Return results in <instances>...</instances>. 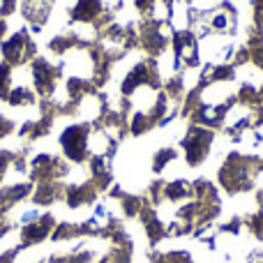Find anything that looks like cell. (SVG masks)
I'll return each mask as SVG.
<instances>
[{"instance_id": "cell-1", "label": "cell", "mask_w": 263, "mask_h": 263, "mask_svg": "<svg viewBox=\"0 0 263 263\" xmlns=\"http://www.w3.org/2000/svg\"><path fill=\"white\" fill-rule=\"evenodd\" d=\"M210 141H213V134H210V132H205V129L192 127L190 132H187L182 145H185V155H187L190 166H199V164L203 162L205 153H208Z\"/></svg>"}, {"instance_id": "cell-2", "label": "cell", "mask_w": 263, "mask_h": 263, "mask_svg": "<svg viewBox=\"0 0 263 263\" xmlns=\"http://www.w3.org/2000/svg\"><path fill=\"white\" fill-rule=\"evenodd\" d=\"M3 53L12 65H18V63H26L28 58H32V53H35V44H32V40L28 37V32L18 30L12 40L5 42Z\"/></svg>"}, {"instance_id": "cell-3", "label": "cell", "mask_w": 263, "mask_h": 263, "mask_svg": "<svg viewBox=\"0 0 263 263\" xmlns=\"http://www.w3.org/2000/svg\"><path fill=\"white\" fill-rule=\"evenodd\" d=\"M155 3H157V0H134L136 9H139L141 14H150V12H153Z\"/></svg>"}, {"instance_id": "cell-4", "label": "cell", "mask_w": 263, "mask_h": 263, "mask_svg": "<svg viewBox=\"0 0 263 263\" xmlns=\"http://www.w3.org/2000/svg\"><path fill=\"white\" fill-rule=\"evenodd\" d=\"M5 30H7V23H5V18H0V40L5 37Z\"/></svg>"}, {"instance_id": "cell-5", "label": "cell", "mask_w": 263, "mask_h": 263, "mask_svg": "<svg viewBox=\"0 0 263 263\" xmlns=\"http://www.w3.org/2000/svg\"><path fill=\"white\" fill-rule=\"evenodd\" d=\"M187 3H192V0H187Z\"/></svg>"}]
</instances>
